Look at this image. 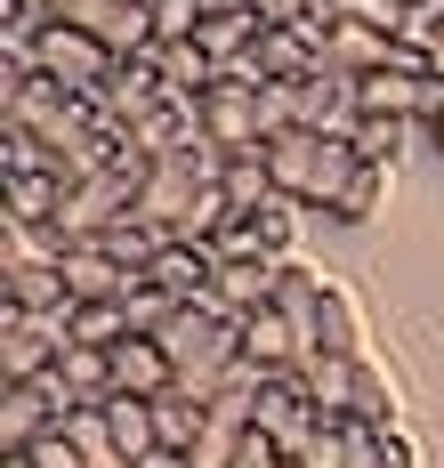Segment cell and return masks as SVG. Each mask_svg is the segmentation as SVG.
<instances>
[{
	"label": "cell",
	"mask_w": 444,
	"mask_h": 468,
	"mask_svg": "<svg viewBox=\"0 0 444 468\" xmlns=\"http://www.w3.org/2000/svg\"><path fill=\"white\" fill-rule=\"evenodd\" d=\"M218 186H227V202H235V210H267V202H275V170H267V145H259V154H227V178H218Z\"/></svg>",
	"instance_id": "23"
},
{
	"label": "cell",
	"mask_w": 444,
	"mask_h": 468,
	"mask_svg": "<svg viewBox=\"0 0 444 468\" xmlns=\"http://www.w3.org/2000/svg\"><path fill=\"white\" fill-rule=\"evenodd\" d=\"M162 97H170L162 90V65H153V57H130V65H113V81L98 90V113L113 122V130H138Z\"/></svg>",
	"instance_id": "10"
},
{
	"label": "cell",
	"mask_w": 444,
	"mask_h": 468,
	"mask_svg": "<svg viewBox=\"0 0 444 468\" xmlns=\"http://www.w3.org/2000/svg\"><path fill=\"white\" fill-rule=\"evenodd\" d=\"M105 428H113V452H122L130 468L162 461V436H153V404L146 396H113V404H105Z\"/></svg>",
	"instance_id": "16"
},
{
	"label": "cell",
	"mask_w": 444,
	"mask_h": 468,
	"mask_svg": "<svg viewBox=\"0 0 444 468\" xmlns=\"http://www.w3.org/2000/svg\"><path fill=\"white\" fill-rule=\"evenodd\" d=\"M396 8H428V0H396Z\"/></svg>",
	"instance_id": "30"
},
{
	"label": "cell",
	"mask_w": 444,
	"mask_h": 468,
	"mask_svg": "<svg viewBox=\"0 0 444 468\" xmlns=\"http://www.w3.org/2000/svg\"><path fill=\"white\" fill-rule=\"evenodd\" d=\"M65 282H73V307H113V299H130L146 275H130L122 259H105L98 242H73L65 250Z\"/></svg>",
	"instance_id": "11"
},
{
	"label": "cell",
	"mask_w": 444,
	"mask_h": 468,
	"mask_svg": "<svg viewBox=\"0 0 444 468\" xmlns=\"http://www.w3.org/2000/svg\"><path fill=\"white\" fill-rule=\"evenodd\" d=\"M153 8H162V0H81L73 25L98 33V41L130 65V57H153Z\"/></svg>",
	"instance_id": "5"
},
{
	"label": "cell",
	"mask_w": 444,
	"mask_h": 468,
	"mask_svg": "<svg viewBox=\"0 0 444 468\" xmlns=\"http://www.w3.org/2000/svg\"><path fill=\"white\" fill-rule=\"evenodd\" d=\"M146 282L162 291V299L195 307V299L218 291V250H210V242H162V250H153V267H146Z\"/></svg>",
	"instance_id": "7"
},
{
	"label": "cell",
	"mask_w": 444,
	"mask_h": 468,
	"mask_svg": "<svg viewBox=\"0 0 444 468\" xmlns=\"http://www.w3.org/2000/svg\"><path fill=\"white\" fill-rule=\"evenodd\" d=\"M0 299H8V307H25V315H73V282H65V267L0 275Z\"/></svg>",
	"instance_id": "17"
},
{
	"label": "cell",
	"mask_w": 444,
	"mask_h": 468,
	"mask_svg": "<svg viewBox=\"0 0 444 468\" xmlns=\"http://www.w3.org/2000/svg\"><path fill=\"white\" fill-rule=\"evenodd\" d=\"M420 97H428V73H372V81H355V113L364 122H420Z\"/></svg>",
	"instance_id": "15"
},
{
	"label": "cell",
	"mask_w": 444,
	"mask_h": 468,
	"mask_svg": "<svg viewBox=\"0 0 444 468\" xmlns=\"http://www.w3.org/2000/svg\"><path fill=\"white\" fill-rule=\"evenodd\" d=\"M307 468H380V428H323L315 436V452H307Z\"/></svg>",
	"instance_id": "22"
},
{
	"label": "cell",
	"mask_w": 444,
	"mask_h": 468,
	"mask_svg": "<svg viewBox=\"0 0 444 468\" xmlns=\"http://www.w3.org/2000/svg\"><path fill=\"white\" fill-rule=\"evenodd\" d=\"M57 404L41 388H0V452H33L41 436H57Z\"/></svg>",
	"instance_id": "12"
},
{
	"label": "cell",
	"mask_w": 444,
	"mask_h": 468,
	"mask_svg": "<svg viewBox=\"0 0 444 468\" xmlns=\"http://www.w3.org/2000/svg\"><path fill=\"white\" fill-rule=\"evenodd\" d=\"M275 291H283V259H218V315H235L250 324L259 307H275Z\"/></svg>",
	"instance_id": "9"
},
{
	"label": "cell",
	"mask_w": 444,
	"mask_h": 468,
	"mask_svg": "<svg viewBox=\"0 0 444 468\" xmlns=\"http://www.w3.org/2000/svg\"><path fill=\"white\" fill-rule=\"evenodd\" d=\"M347 420L355 428H396L404 420V404H396V379L372 364V356H355V396H347Z\"/></svg>",
	"instance_id": "18"
},
{
	"label": "cell",
	"mask_w": 444,
	"mask_h": 468,
	"mask_svg": "<svg viewBox=\"0 0 444 468\" xmlns=\"http://www.w3.org/2000/svg\"><path fill=\"white\" fill-rule=\"evenodd\" d=\"M428 138H437V154H444V122H437V130H428Z\"/></svg>",
	"instance_id": "29"
},
{
	"label": "cell",
	"mask_w": 444,
	"mask_h": 468,
	"mask_svg": "<svg viewBox=\"0 0 444 468\" xmlns=\"http://www.w3.org/2000/svg\"><path fill=\"white\" fill-rule=\"evenodd\" d=\"M202 428H210V404H202V396H186V388L153 396V436H162V461L186 468V452L202 444Z\"/></svg>",
	"instance_id": "14"
},
{
	"label": "cell",
	"mask_w": 444,
	"mask_h": 468,
	"mask_svg": "<svg viewBox=\"0 0 444 468\" xmlns=\"http://www.w3.org/2000/svg\"><path fill=\"white\" fill-rule=\"evenodd\" d=\"M202 138L218 145V154H259L267 145V130H259V90L218 81V90L202 97Z\"/></svg>",
	"instance_id": "6"
},
{
	"label": "cell",
	"mask_w": 444,
	"mask_h": 468,
	"mask_svg": "<svg viewBox=\"0 0 444 468\" xmlns=\"http://www.w3.org/2000/svg\"><path fill=\"white\" fill-rule=\"evenodd\" d=\"M57 210H65V186H57V178H0V218H16V227H57Z\"/></svg>",
	"instance_id": "20"
},
{
	"label": "cell",
	"mask_w": 444,
	"mask_h": 468,
	"mask_svg": "<svg viewBox=\"0 0 444 468\" xmlns=\"http://www.w3.org/2000/svg\"><path fill=\"white\" fill-rule=\"evenodd\" d=\"M388 186H396V170H380V162H355V178L340 186L332 218H340V227H372V218L388 210Z\"/></svg>",
	"instance_id": "19"
},
{
	"label": "cell",
	"mask_w": 444,
	"mask_h": 468,
	"mask_svg": "<svg viewBox=\"0 0 444 468\" xmlns=\"http://www.w3.org/2000/svg\"><path fill=\"white\" fill-rule=\"evenodd\" d=\"M267 170H275V194H283V202L332 210L340 186L355 178V145H347V138H315V130H291V138L267 145Z\"/></svg>",
	"instance_id": "1"
},
{
	"label": "cell",
	"mask_w": 444,
	"mask_h": 468,
	"mask_svg": "<svg viewBox=\"0 0 444 468\" xmlns=\"http://www.w3.org/2000/svg\"><path fill=\"white\" fill-rule=\"evenodd\" d=\"M323 356H364V307H355V291L347 282H332L323 275Z\"/></svg>",
	"instance_id": "21"
},
{
	"label": "cell",
	"mask_w": 444,
	"mask_h": 468,
	"mask_svg": "<svg viewBox=\"0 0 444 468\" xmlns=\"http://www.w3.org/2000/svg\"><path fill=\"white\" fill-rule=\"evenodd\" d=\"M153 468H178V461H153Z\"/></svg>",
	"instance_id": "31"
},
{
	"label": "cell",
	"mask_w": 444,
	"mask_h": 468,
	"mask_svg": "<svg viewBox=\"0 0 444 468\" xmlns=\"http://www.w3.org/2000/svg\"><path fill=\"white\" fill-rule=\"evenodd\" d=\"M250 428L267 436V444H283L291 461L315 452V436H323V412H315V396L299 388V379H267L259 388V404H250Z\"/></svg>",
	"instance_id": "4"
},
{
	"label": "cell",
	"mask_w": 444,
	"mask_h": 468,
	"mask_svg": "<svg viewBox=\"0 0 444 468\" xmlns=\"http://www.w3.org/2000/svg\"><path fill=\"white\" fill-rule=\"evenodd\" d=\"M178 372H170V356H162V339H122L113 347V396H170Z\"/></svg>",
	"instance_id": "13"
},
{
	"label": "cell",
	"mask_w": 444,
	"mask_h": 468,
	"mask_svg": "<svg viewBox=\"0 0 444 468\" xmlns=\"http://www.w3.org/2000/svg\"><path fill=\"white\" fill-rule=\"evenodd\" d=\"M178 41H202V0H162L153 8V48H178Z\"/></svg>",
	"instance_id": "26"
},
{
	"label": "cell",
	"mask_w": 444,
	"mask_h": 468,
	"mask_svg": "<svg viewBox=\"0 0 444 468\" xmlns=\"http://www.w3.org/2000/svg\"><path fill=\"white\" fill-rule=\"evenodd\" d=\"M355 122H364V113H355V81H347V73L323 65V73L299 81V130H315V138H355Z\"/></svg>",
	"instance_id": "8"
},
{
	"label": "cell",
	"mask_w": 444,
	"mask_h": 468,
	"mask_svg": "<svg viewBox=\"0 0 444 468\" xmlns=\"http://www.w3.org/2000/svg\"><path fill=\"white\" fill-rule=\"evenodd\" d=\"M420 138V122H355V162H380V170H396L404 162V145Z\"/></svg>",
	"instance_id": "24"
},
{
	"label": "cell",
	"mask_w": 444,
	"mask_h": 468,
	"mask_svg": "<svg viewBox=\"0 0 444 468\" xmlns=\"http://www.w3.org/2000/svg\"><path fill=\"white\" fill-rule=\"evenodd\" d=\"M404 16L412 8H396V0H332V25H364V33H404Z\"/></svg>",
	"instance_id": "25"
},
{
	"label": "cell",
	"mask_w": 444,
	"mask_h": 468,
	"mask_svg": "<svg viewBox=\"0 0 444 468\" xmlns=\"http://www.w3.org/2000/svg\"><path fill=\"white\" fill-rule=\"evenodd\" d=\"M73 315H25V307H8L0 299V388H33V379H49L65 364V347H73Z\"/></svg>",
	"instance_id": "2"
},
{
	"label": "cell",
	"mask_w": 444,
	"mask_h": 468,
	"mask_svg": "<svg viewBox=\"0 0 444 468\" xmlns=\"http://www.w3.org/2000/svg\"><path fill=\"white\" fill-rule=\"evenodd\" d=\"M113 48L98 41V33H81V25H49L41 41H33V73L41 81H57L65 97H98L105 81H113Z\"/></svg>",
	"instance_id": "3"
},
{
	"label": "cell",
	"mask_w": 444,
	"mask_h": 468,
	"mask_svg": "<svg viewBox=\"0 0 444 468\" xmlns=\"http://www.w3.org/2000/svg\"><path fill=\"white\" fill-rule=\"evenodd\" d=\"M0 468H41V461L33 452H0Z\"/></svg>",
	"instance_id": "28"
},
{
	"label": "cell",
	"mask_w": 444,
	"mask_h": 468,
	"mask_svg": "<svg viewBox=\"0 0 444 468\" xmlns=\"http://www.w3.org/2000/svg\"><path fill=\"white\" fill-rule=\"evenodd\" d=\"M380 468H420V436L396 420V428H380Z\"/></svg>",
	"instance_id": "27"
}]
</instances>
